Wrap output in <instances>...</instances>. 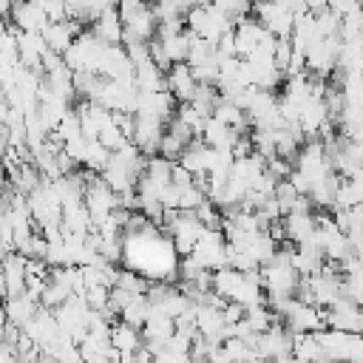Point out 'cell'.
<instances>
[{
	"label": "cell",
	"instance_id": "3",
	"mask_svg": "<svg viewBox=\"0 0 363 363\" xmlns=\"http://www.w3.org/2000/svg\"><path fill=\"white\" fill-rule=\"evenodd\" d=\"M91 34H94L96 40H102L105 45H122V20H119V14H116V6L108 9V11H102V14L94 20Z\"/></svg>",
	"mask_w": 363,
	"mask_h": 363
},
{
	"label": "cell",
	"instance_id": "2",
	"mask_svg": "<svg viewBox=\"0 0 363 363\" xmlns=\"http://www.w3.org/2000/svg\"><path fill=\"white\" fill-rule=\"evenodd\" d=\"M196 77H193V68L187 62H173L167 71H164V88L173 99H179L182 105L193 99L196 94Z\"/></svg>",
	"mask_w": 363,
	"mask_h": 363
},
{
	"label": "cell",
	"instance_id": "1",
	"mask_svg": "<svg viewBox=\"0 0 363 363\" xmlns=\"http://www.w3.org/2000/svg\"><path fill=\"white\" fill-rule=\"evenodd\" d=\"M9 17L17 26V31H26V34H43L48 26V17L43 14V9L34 0H11Z\"/></svg>",
	"mask_w": 363,
	"mask_h": 363
},
{
	"label": "cell",
	"instance_id": "4",
	"mask_svg": "<svg viewBox=\"0 0 363 363\" xmlns=\"http://www.w3.org/2000/svg\"><path fill=\"white\" fill-rule=\"evenodd\" d=\"M34 3L43 9V14L48 17V23H60V20L68 17V6H65V0H34Z\"/></svg>",
	"mask_w": 363,
	"mask_h": 363
}]
</instances>
